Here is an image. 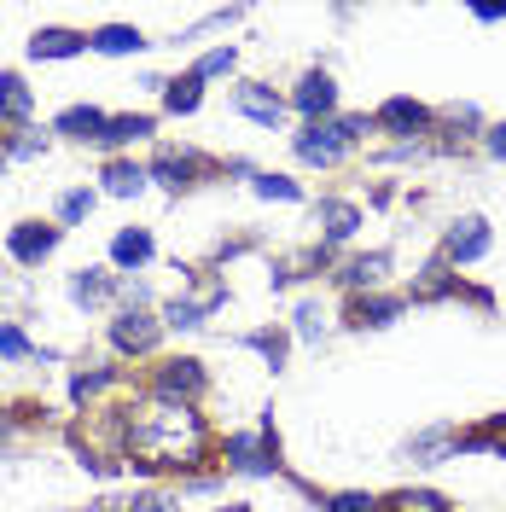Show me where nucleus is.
Masks as SVG:
<instances>
[{
    "label": "nucleus",
    "instance_id": "1",
    "mask_svg": "<svg viewBox=\"0 0 506 512\" xmlns=\"http://www.w3.org/2000/svg\"><path fill=\"white\" fill-rule=\"evenodd\" d=\"M210 448V431L204 419L192 414V402H175V396H152L128 414V454L134 466L158 472V466H198Z\"/></svg>",
    "mask_w": 506,
    "mask_h": 512
},
{
    "label": "nucleus",
    "instance_id": "2",
    "mask_svg": "<svg viewBox=\"0 0 506 512\" xmlns=\"http://www.w3.org/2000/svg\"><path fill=\"white\" fill-rule=\"evenodd\" d=\"M361 128H367L361 117H344L338 128H320V123H309L303 134H297V158H303V163H320V169H332V163H338V158L349 152V140H355Z\"/></svg>",
    "mask_w": 506,
    "mask_h": 512
},
{
    "label": "nucleus",
    "instance_id": "3",
    "mask_svg": "<svg viewBox=\"0 0 506 512\" xmlns=\"http://www.w3.org/2000/svg\"><path fill=\"white\" fill-rule=\"evenodd\" d=\"M111 344H117L123 355L152 350V344H158V320H146V315H117V320H111Z\"/></svg>",
    "mask_w": 506,
    "mask_h": 512
},
{
    "label": "nucleus",
    "instance_id": "4",
    "mask_svg": "<svg viewBox=\"0 0 506 512\" xmlns=\"http://www.w3.org/2000/svg\"><path fill=\"white\" fill-rule=\"evenodd\" d=\"M483 251H489V222H483V216L454 222V233H448V256H454V262H477Z\"/></svg>",
    "mask_w": 506,
    "mask_h": 512
},
{
    "label": "nucleus",
    "instance_id": "5",
    "mask_svg": "<svg viewBox=\"0 0 506 512\" xmlns=\"http://www.w3.org/2000/svg\"><path fill=\"white\" fill-rule=\"evenodd\" d=\"M332 105H338V88H332V76H326V70H309V76L297 82V111H303V117H326Z\"/></svg>",
    "mask_w": 506,
    "mask_h": 512
},
{
    "label": "nucleus",
    "instance_id": "6",
    "mask_svg": "<svg viewBox=\"0 0 506 512\" xmlns=\"http://www.w3.org/2000/svg\"><path fill=\"white\" fill-rule=\"evenodd\" d=\"M53 245H59V227H41V222L12 227V256L18 262H41V256H53Z\"/></svg>",
    "mask_w": 506,
    "mask_h": 512
},
{
    "label": "nucleus",
    "instance_id": "7",
    "mask_svg": "<svg viewBox=\"0 0 506 512\" xmlns=\"http://www.w3.org/2000/svg\"><path fill=\"white\" fill-rule=\"evenodd\" d=\"M204 390V367L198 361H169L158 373V396H175V402H187V396H198Z\"/></svg>",
    "mask_w": 506,
    "mask_h": 512
},
{
    "label": "nucleus",
    "instance_id": "8",
    "mask_svg": "<svg viewBox=\"0 0 506 512\" xmlns=\"http://www.w3.org/2000/svg\"><path fill=\"white\" fill-rule=\"evenodd\" d=\"M233 105H239L245 117H256V123H268V128L280 123V111H285V105H280V99H274V94H268L262 82H245V88L233 94Z\"/></svg>",
    "mask_w": 506,
    "mask_h": 512
},
{
    "label": "nucleus",
    "instance_id": "9",
    "mask_svg": "<svg viewBox=\"0 0 506 512\" xmlns=\"http://www.w3.org/2000/svg\"><path fill=\"white\" fill-rule=\"evenodd\" d=\"M88 47V35H76V30H41L30 41V59H70V53H82Z\"/></svg>",
    "mask_w": 506,
    "mask_h": 512
},
{
    "label": "nucleus",
    "instance_id": "10",
    "mask_svg": "<svg viewBox=\"0 0 506 512\" xmlns=\"http://www.w3.org/2000/svg\"><path fill=\"white\" fill-rule=\"evenodd\" d=\"M315 216H320V227H326V239H349V233L361 227V210H355V204H344V198H326Z\"/></svg>",
    "mask_w": 506,
    "mask_h": 512
},
{
    "label": "nucleus",
    "instance_id": "11",
    "mask_svg": "<svg viewBox=\"0 0 506 512\" xmlns=\"http://www.w3.org/2000/svg\"><path fill=\"white\" fill-rule=\"evenodd\" d=\"M105 123H111V117H99L94 105H70V111L59 117V134H76V140H99V134H105Z\"/></svg>",
    "mask_w": 506,
    "mask_h": 512
},
{
    "label": "nucleus",
    "instance_id": "12",
    "mask_svg": "<svg viewBox=\"0 0 506 512\" xmlns=\"http://www.w3.org/2000/svg\"><path fill=\"white\" fill-rule=\"evenodd\" d=\"M146 134H152V117H111L99 146H128V140H146Z\"/></svg>",
    "mask_w": 506,
    "mask_h": 512
},
{
    "label": "nucleus",
    "instance_id": "13",
    "mask_svg": "<svg viewBox=\"0 0 506 512\" xmlns=\"http://www.w3.org/2000/svg\"><path fill=\"white\" fill-rule=\"evenodd\" d=\"M111 256H117L123 268H140V262L152 256V233H140V227H128V233H117V245H111Z\"/></svg>",
    "mask_w": 506,
    "mask_h": 512
},
{
    "label": "nucleus",
    "instance_id": "14",
    "mask_svg": "<svg viewBox=\"0 0 506 512\" xmlns=\"http://www.w3.org/2000/svg\"><path fill=\"white\" fill-rule=\"evenodd\" d=\"M396 315H402L396 297H361V303H355V326H390Z\"/></svg>",
    "mask_w": 506,
    "mask_h": 512
},
{
    "label": "nucleus",
    "instance_id": "15",
    "mask_svg": "<svg viewBox=\"0 0 506 512\" xmlns=\"http://www.w3.org/2000/svg\"><path fill=\"white\" fill-rule=\"evenodd\" d=\"M94 47H99V53H140V47H146V35L128 30V24H111V30L94 35Z\"/></svg>",
    "mask_w": 506,
    "mask_h": 512
},
{
    "label": "nucleus",
    "instance_id": "16",
    "mask_svg": "<svg viewBox=\"0 0 506 512\" xmlns=\"http://www.w3.org/2000/svg\"><path fill=\"white\" fill-rule=\"evenodd\" d=\"M146 187V169H134V163H105V192H117V198H128V192Z\"/></svg>",
    "mask_w": 506,
    "mask_h": 512
},
{
    "label": "nucleus",
    "instance_id": "17",
    "mask_svg": "<svg viewBox=\"0 0 506 512\" xmlns=\"http://www.w3.org/2000/svg\"><path fill=\"white\" fill-rule=\"evenodd\" d=\"M384 128H425V105H413V99H390L379 111Z\"/></svg>",
    "mask_w": 506,
    "mask_h": 512
},
{
    "label": "nucleus",
    "instance_id": "18",
    "mask_svg": "<svg viewBox=\"0 0 506 512\" xmlns=\"http://www.w3.org/2000/svg\"><path fill=\"white\" fill-rule=\"evenodd\" d=\"M227 454H233V466H245V472H274V466H280V460H268L251 437H233V443H227Z\"/></svg>",
    "mask_w": 506,
    "mask_h": 512
},
{
    "label": "nucleus",
    "instance_id": "19",
    "mask_svg": "<svg viewBox=\"0 0 506 512\" xmlns=\"http://www.w3.org/2000/svg\"><path fill=\"white\" fill-rule=\"evenodd\" d=\"M0 111H6V117H30V88H24L12 70L0 76Z\"/></svg>",
    "mask_w": 506,
    "mask_h": 512
},
{
    "label": "nucleus",
    "instance_id": "20",
    "mask_svg": "<svg viewBox=\"0 0 506 512\" xmlns=\"http://www.w3.org/2000/svg\"><path fill=\"white\" fill-rule=\"evenodd\" d=\"M384 268H390V256L373 251V256H361V262H349V274H344V280H349V286H379V280H384Z\"/></svg>",
    "mask_w": 506,
    "mask_h": 512
},
{
    "label": "nucleus",
    "instance_id": "21",
    "mask_svg": "<svg viewBox=\"0 0 506 512\" xmlns=\"http://www.w3.org/2000/svg\"><path fill=\"white\" fill-rule=\"evenodd\" d=\"M390 507H396V512H448V501H443V495H431V489H402Z\"/></svg>",
    "mask_w": 506,
    "mask_h": 512
},
{
    "label": "nucleus",
    "instance_id": "22",
    "mask_svg": "<svg viewBox=\"0 0 506 512\" xmlns=\"http://www.w3.org/2000/svg\"><path fill=\"white\" fill-rule=\"evenodd\" d=\"M105 291H111V280H105V274H94V268H82V274L70 280V297H76V303H99Z\"/></svg>",
    "mask_w": 506,
    "mask_h": 512
},
{
    "label": "nucleus",
    "instance_id": "23",
    "mask_svg": "<svg viewBox=\"0 0 506 512\" xmlns=\"http://www.w3.org/2000/svg\"><path fill=\"white\" fill-rule=\"evenodd\" d=\"M460 448H501V454H506V414L489 419V425H483V431H472V437H460Z\"/></svg>",
    "mask_w": 506,
    "mask_h": 512
},
{
    "label": "nucleus",
    "instance_id": "24",
    "mask_svg": "<svg viewBox=\"0 0 506 512\" xmlns=\"http://www.w3.org/2000/svg\"><path fill=\"white\" fill-rule=\"evenodd\" d=\"M152 175H158L163 187H187V175H192V158H175V152H169V158H158V169H152Z\"/></svg>",
    "mask_w": 506,
    "mask_h": 512
},
{
    "label": "nucleus",
    "instance_id": "25",
    "mask_svg": "<svg viewBox=\"0 0 506 512\" xmlns=\"http://www.w3.org/2000/svg\"><path fill=\"white\" fill-rule=\"evenodd\" d=\"M169 111H198V76H187V82H169Z\"/></svg>",
    "mask_w": 506,
    "mask_h": 512
},
{
    "label": "nucleus",
    "instance_id": "26",
    "mask_svg": "<svg viewBox=\"0 0 506 512\" xmlns=\"http://www.w3.org/2000/svg\"><path fill=\"white\" fill-rule=\"evenodd\" d=\"M94 210V192H64V204H59V222H82Z\"/></svg>",
    "mask_w": 506,
    "mask_h": 512
},
{
    "label": "nucleus",
    "instance_id": "27",
    "mask_svg": "<svg viewBox=\"0 0 506 512\" xmlns=\"http://www.w3.org/2000/svg\"><path fill=\"white\" fill-rule=\"evenodd\" d=\"M0 355H6V361H18V355H30V338H24L18 326H0Z\"/></svg>",
    "mask_w": 506,
    "mask_h": 512
},
{
    "label": "nucleus",
    "instance_id": "28",
    "mask_svg": "<svg viewBox=\"0 0 506 512\" xmlns=\"http://www.w3.org/2000/svg\"><path fill=\"white\" fill-rule=\"evenodd\" d=\"M222 70H233V47H222V53H210V59H198V70H192V76L204 82V76H222Z\"/></svg>",
    "mask_w": 506,
    "mask_h": 512
},
{
    "label": "nucleus",
    "instance_id": "29",
    "mask_svg": "<svg viewBox=\"0 0 506 512\" xmlns=\"http://www.w3.org/2000/svg\"><path fill=\"white\" fill-rule=\"evenodd\" d=\"M326 512H379V507H373V495H338V501H326Z\"/></svg>",
    "mask_w": 506,
    "mask_h": 512
},
{
    "label": "nucleus",
    "instance_id": "30",
    "mask_svg": "<svg viewBox=\"0 0 506 512\" xmlns=\"http://www.w3.org/2000/svg\"><path fill=\"white\" fill-rule=\"evenodd\" d=\"M251 344H256V350H262V355H268L274 367H280V355H285V338H280V332H256Z\"/></svg>",
    "mask_w": 506,
    "mask_h": 512
},
{
    "label": "nucleus",
    "instance_id": "31",
    "mask_svg": "<svg viewBox=\"0 0 506 512\" xmlns=\"http://www.w3.org/2000/svg\"><path fill=\"white\" fill-rule=\"evenodd\" d=\"M256 192H262V198H297V187H291V181H280V175H262V181H256Z\"/></svg>",
    "mask_w": 506,
    "mask_h": 512
},
{
    "label": "nucleus",
    "instance_id": "32",
    "mask_svg": "<svg viewBox=\"0 0 506 512\" xmlns=\"http://www.w3.org/2000/svg\"><path fill=\"white\" fill-rule=\"evenodd\" d=\"M297 332H303V338H315V332H320V309H315V303H303V309H297Z\"/></svg>",
    "mask_w": 506,
    "mask_h": 512
},
{
    "label": "nucleus",
    "instance_id": "33",
    "mask_svg": "<svg viewBox=\"0 0 506 512\" xmlns=\"http://www.w3.org/2000/svg\"><path fill=\"white\" fill-rule=\"evenodd\" d=\"M489 152H495V158H506V123L489 128Z\"/></svg>",
    "mask_w": 506,
    "mask_h": 512
},
{
    "label": "nucleus",
    "instance_id": "34",
    "mask_svg": "<svg viewBox=\"0 0 506 512\" xmlns=\"http://www.w3.org/2000/svg\"><path fill=\"white\" fill-rule=\"evenodd\" d=\"M128 512H163V501H158V495H146V501H134Z\"/></svg>",
    "mask_w": 506,
    "mask_h": 512
},
{
    "label": "nucleus",
    "instance_id": "35",
    "mask_svg": "<svg viewBox=\"0 0 506 512\" xmlns=\"http://www.w3.org/2000/svg\"><path fill=\"white\" fill-rule=\"evenodd\" d=\"M0 169H6V158H0Z\"/></svg>",
    "mask_w": 506,
    "mask_h": 512
}]
</instances>
